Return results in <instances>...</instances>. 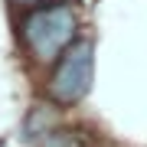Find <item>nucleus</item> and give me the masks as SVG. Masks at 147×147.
<instances>
[{
    "label": "nucleus",
    "mask_w": 147,
    "mask_h": 147,
    "mask_svg": "<svg viewBox=\"0 0 147 147\" xmlns=\"http://www.w3.org/2000/svg\"><path fill=\"white\" fill-rule=\"evenodd\" d=\"M92 75H95V46L88 39H75L59 56V65L49 79V98L59 105L82 101L92 88Z\"/></svg>",
    "instance_id": "nucleus-2"
},
{
    "label": "nucleus",
    "mask_w": 147,
    "mask_h": 147,
    "mask_svg": "<svg viewBox=\"0 0 147 147\" xmlns=\"http://www.w3.org/2000/svg\"><path fill=\"white\" fill-rule=\"evenodd\" d=\"M49 124H53V111H46L42 105H36L33 115H30V121H26V137H46Z\"/></svg>",
    "instance_id": "nucleus-3"
},
{
    "label": "nucleus",
    "mask_w": 147,
    "mask_h": 147,
    "mask_svg": "<svg viewBox=\"0 0 147 147\" xmlns=\"http://www.w3.org/2000/svg\"><path fill=\"white\" fill-rule=\"evenodd\" d=\"M39 147H82V141L75 134H69V131H49L39 141Z\"/></svg>",
    "instance_id": "nucleus-4"
},
{
    "label": "nucleus",
    "mask_w": 147,
    "mask_h": 147,
    "mask_svg": "<svg viewBox=\"0 0 147 147\" xmlns=\"http://www.w3.org/2000/svg\"><path fill=\"white\" fill-rule=\"evenodd\" d=\"M75 26H79V20L69 3L39 7L23 20V42L39 62H49L75 42Z\"/></svg>",
    "instance_id": "nucleus-1"
},
{
    "label": "nucleus",
    "mask_w": 147,
    "mask_h": 147,
    "mask_svg": "<svg viewBox=\"0 0 147 147\" xmlns=\"http://www.w3.org/2000/svg\"><path fill=\"white\" fill-rule=\"evenodd\" d=\"M16 3H42V0H16Z\"/></svg>",
    "instance_id": "nucleus-5"
}]
</instances>
